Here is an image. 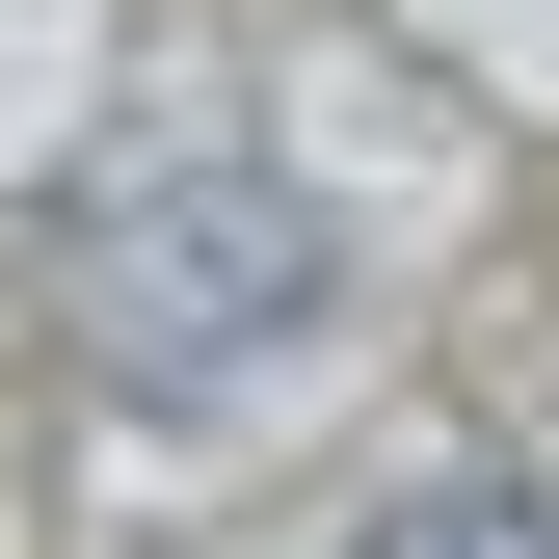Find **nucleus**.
<instances>
[{
    "instance_id": "obj_2",
    "label": "nucleus",
    "mask_w": 559,
    "mask_h": 559,
    "mask_svg": "<svg viewBox=\"0 0 559 559\" xmlns=\"http://www.w3.org/2000/svg\"><path fill=\"white\" fill-rule=\"evenodd\" d=\"M373 559H559V507H533V479H453V507H400Z\"/></svg>"
},
{
    "instance_id": "obj_1",
    "label": "nucleus",
    "mask_w": 559,
    "mask_h": 559,
    "mask_svg": "<svg viewBox=\"0 0 559 559\" xmlns=\"http://www.w3.org/2000/svg\"><path fill=\"white\" fill-rule=\"evenodd\" d=\"M81 320L107 346H240V320H294V214H214V240H81Z\"/></svg>"
}]
</instances>
